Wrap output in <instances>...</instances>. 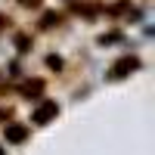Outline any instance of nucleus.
<instances>
[{
	"label": "nucleus",
	"instance_id": "f257e3e1",
	"mask_svg": "<svg viewBox=\"0 0 155 155\" xmlns=\"http://www.w3.org/2000/svg\"><path fill=\"white\" fill-rule=\"evenodd\" d=\"M53 112H56V106H44L41 112L34 115V121H37V124H44V121H47V118H50V115H53Z\"/></svg>",
	"mask_w": 155,
	"mask_h": 155
},
{
	"label": "nucleus",
	"instance_id": "f03ea898",
	"mask_svg": "<svg viewBox=\"0 0 155 155\" xmlns=\"http://www.w3.org/2000/svg\"><path fill=\"white\" fill-rule=\"evenodd\" d=\"M6 137H9V140H25V127H9Z\"/></svg>",
	"mask_w": 155,
	"mask_h": 155
},
{
	"label": "nucleus",
	"instance_id": "7ed1b4c3",
	"mask_svg": "<svg viewBox=\"0 0 155 155\" xmlns=\"http://www.w3.org/2000/svg\"><path fill=\"white\" fill-rule=\"evenodd\" d=\"M0 155H3V149H0Z\"/></svg>",
	"mask_w": 155,
	"mask_h": 155
}]
</instances>
